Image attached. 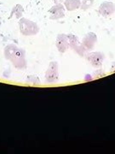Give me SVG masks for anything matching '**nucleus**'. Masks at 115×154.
I'll list each match as a JSON object with an SVG mask.
<instances>
[{"label": "nucleus", "instance_id": "f257e3e1", "mask_svg": "<svg viewBox=\"0 0 115 154\" xmlns=\"http://www.w3.org/2000/svg\"><path fill=\"white\" fill-rule=\"evenodd\" d=\"M4 53L6 59L10 61L16 69H24L27 68L26 53L24 50L15 45H8L4 50Z\"/></svg>", "mask_w": 115, "mask_h": 154}, {"label": "nucleus", "instance_id": "f03ea898", "mask_svg": "<svg viewBox=\"0 0 115 154\" xmlns=\"http://www.w3.org/2000/svg\"><path fill=\"white\" fill-rule=\"evenodd\" d=\"M20 32L24 36H34L39 33V27L36 22L22 17L19 20Z\"/></svg>", "mask_w": 115, "mask_h": 154}, {"label": "nucleus", "instance_id": "7ed1b4c3", "mask_svg": "<svg viewBox=\"0 0 115 154\" xmlns=\"http://www.w3.org/2000/svg\"><path fill=\"white\" fill-rule=\"evenodd\" d=\"M57 62H50L45 73V79L48 83H55L59 81V66Z\"/></svg>", "mask_w": 115, "mask_h": 154}, {"label": "nucleus", "instance_id": "20e7f679", "mask_svg": "<svg viewBox=\"0 0 115 154\" xmlns=\"http://www.w3.org/2000/svg\"><path fill=\"white\" fill-rule=\"evenodd\" d=\"M68 37V40H69V46L70 48L72 50H74L78 55H80L81 57L85 56V53L87 51V50L85 49V47L83 45L82 43L79 42L78 38L76 35L69 33L67 34Z\"/></svg>", "mask_w": 115, "mask_h": 154}, {"label": "nucleus", "instance_id": "39448f33", "mask_svg": "<svg viewBox=\"0 0 115 154\" xmlns=\"http://www.w3.org/2000/svg\"><path fill=\"white\" fill-rule=\"evenodd\" d=\"M85 58L91 64L92 67L101 68L104 60V55L102 52L94 51V52H89L87 54H85Z\"/></svg>", "mask_w": 115, "mask_h": 154}, {"label": "nucleus", "instance_id": "423d86ee", "mask_svg": "<svg viewBox=\"0 0 115 154\" xmlns=\"http://www.w3.org/2000/svg\"><path fill=\"white\" fill-rule=\"evenodd\" d=\"M50 20H60L65 17V6L61 4H56L49 11Z\"/></svg>", "mask_w": 115, "mask_h": 154}, {"label": "nucleus", "instance_id": "0eeeda50", "mask_svg": "<svg viewBox=\"0 0 115 154\" xmlns=\"http://www.w3.org/2000/svg\"><path fill=\"white\" fill-rule=\"evenodd\" d=\"M55 46L59 52L65 53L66 51L70 48L67 34H64V33L58 34L56 37V40H55Z\"/></svg>", "mask_w": 115, "mask_h": 154}, {"label": "nucleus", "instance_id": "6e6552de", "mask_svg": "<svg viewBox=\"0 0 115 154\" xmlns=\"http://www.w3.org/2000/svg\"><path fill=\"white\" fill-rule=\"evenodd\" d=\"M98 12L103 17H110L115 12V5L109 1H105L99 6Z\"/></svg>", "mask_w": 115, "mask_h": 154}, {"label": "nucleus", "instance_id": "1a4fd4ad", "mask_svg": "<svg viewBox=\"0 0 115 154\" xmlns=\"http://www.w3.org/2000/svg\"><path fill=\"white\" fill-rule=\"evenodd\" d=\"M97 41V36L95 33H88L84 35L82 39L83 45L87 51H90L95 47V45Z\"/></svg>", "mask_w": 115, "mask_h": 154}, {"label": "nucleus", "instance_id": "9d476101", "mask_svg": "<svg viewBox=\"0 0 115 154\" xmlns=\"http://www.w3.org/2000/svg\"><path fill=\"white\" fill-rule=\"evenodd\" d=\"M64 6L67 11H74L81 6V0H64Z\"/></svg>", "mask_w": 115, "mask_h": 154}, {"label": "nucleus", "instance_id": "9b49d317", "mask_svg": "<svg viewBox=\"0 0 115 154\" xmlns=\"http://www.w3.org/2000/svg\"><path fill=\"white\" fill-rule=\"evenodd\" d=\"M23 12H24V8L22 7V5H15L13 7L9 19H13V18L21 19L22 16H23Z\"/></svg>", "mask_w": 115, "mask_h": 154}, {"label": "nucleus", "instance_id": "f8f14e48", "mask_svg": "<svg viewBox=\"0 0 115 154\" xmlns=\"http://www.w3.org/2000/svg\"><path fill=\"white\" fill-rule=\"evenodd\" d=\"M94 5V0H83L81 1V10L82 11H87L91 6Z\"/></svg>", "mask_w": 115, "mask_h": 154}, {"label": "nucleus", "instance_id": "ddd939ff", "mask_svg": "<svg viewBox=\"0 0 115 154\" xmlns=\"http://www.w3.org/2000/svg\"><path fill=\"white\" fill-rule=\"evenodd\" d=\"M28 82L33 83V84H39V83H40L38 77L34 76V75H32V76H28Z\"/></svg>", "mask_w": 115, "mask_h": 154}, {"label": "nucleus", "instance_id": "4468645a", "mask_svg": "<svg viewBox=\"0 0 115 154\" xmlns=\"http://www.w3.org/2000/svg\"><path fill=\"white\" fill-rule=\"evenodd\" d=\"M52 1H53L55 5H56V4H60V3H61V2H63L64 0H52Z\"/></svg>", "mask_w": 115, "mask_h": 154}, {"label": "nucleus", "instance_id": "2eb2a0df", "mask_svg": "<svg viewBox=\"0 0 115 154\" xmlns=\"http://www.w3.org/2000/svg\"><path fill=\"white\" fill-rule=\"evenodd\" d=\"M0 26H1V19H0Z\"/></svg>", "mask_w": 115, "mask_h": 154}]
</instances>
